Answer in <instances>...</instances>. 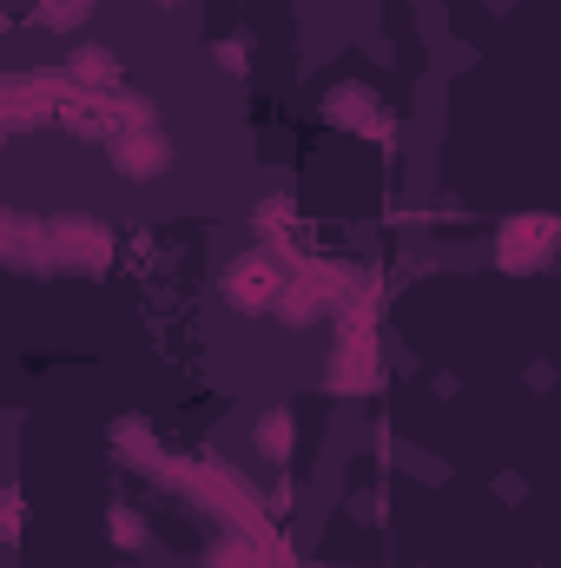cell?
Here are the masks:
<instances>
[{"mask_svg": "<svg viewBox=\"0 0 561 568\" xmlns=\"http://www.w3.org/2000/svg\"><path fill=\"white\" fill-rule=\"evenodd\" d=\"M225 297H232L238 311H265V304L278 297V272H272L265 258H245V265L232 272V284H225Z\"/></svg>", "mask_w": 561, "mask_h": 568, "instance_id": "obj_1", "label": "cell"}, {"mask_svg": "<svg viewBox=\"0 0 561 568\" xmlns=\"http://www.w3.org/2000/svg\"><path fill=\"white\" fill-rule=\"evenodd\" d=\"M73 73H80L86 87H113V73H120V67H113V53H80V60H73Z\"/></svg>", "mask_w": 561, "mask_h": 568, "instance_id": "obj_2", "label": "cell"}, {"mask_svg": "<svg viewBox=\"0 0 561 568\" xmlns=\"http://www.w3.org/2000/svg\"><path fill=\"white\" fill-rule=\"evenodd\" d=\"M126 165H133V172H140V165H165V145L159 140H133L126 145Z\"/></svg>", "mask_w": 561, "mask_h": 568, "instance_id": "obj_3", "label": "cell"}, {"mask_svg": "<svg viewBox=\"0 0 561 568\" xmlns=\"http://www.w3.org/2000/svg\"><path fill=\"white\" fill-rule=\"evenodd\" d=\"M165 7H172V0H165Z\"/></svg>", "mask_w": 561, "mask_h": 568, "instance_id": "obj_4", "label": "cell"}]
</instances>
